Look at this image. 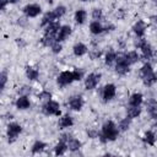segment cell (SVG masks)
I'll return each mask as SVG.
<instances>
[{
	"label": "cell",
	"instance_id": "obj_41",
	"mask_svg": "<svg viewBox=\"0 0 157 157\" xmlns=\"http://www.w3.org/2000/svg\"><path fill=\"white\" fill-rule=\"evenodd\" d=\"M7 4H10V0H0V9L4 10Z\"/></svg>",
	"mask_w": 157,
	"mask_h": 157
},
{
	"label": "cell",
	"instance_id": "obj_17",
	"mask_svg": "<svg viewBox=\"0 0 157 157\" xmlns=\"http://www.w3.org/2000/svg\"><path fill=\"white\" fill-rule=\"evenodd\" d=\"M56 15H55V12L54 11H48L47 13H44V16H43V18H42V26H47V25H49L50 22H53V21H56Z\"/></svg>",
	"mask_w": 157,
	"mask_h": 157
},
{
	"label": "cell",
	"instance_id": "obj_26",
	"mask_svg": "<svg viewBox=\"0 0 157 157\" xmlns=\"http://www.w3.org/2000/svg\"><path fill=\"white\" fill-rule=\"evenodd\" d=\"M125 56H126V59H128V61H129L130 65H131V64H135V63H137V61L140 60V55H139L137 52H135V50H131V52L126 53Z\"/></svg>",
	"mask_w": 157,
	"mask_h": 157
},
{
	"label": "cell",
	"instance_id": "obj_34",
	"mask_svg": "<svg viewBox=\"0 0 157 157\" xmlns=\"http://www.w3.org/2000/svg\"><path fill=\"white\" fill-rule=\"evenodd\" d=\"M38 98L40 99V101H50L52 99V93L50 92H48V91H42L39 94H38Z\"/></svg>",
	"mask_w": 157,
	"mask_h": 157
},
{
	"label": "cell",
	"instance_id": "obj_38",
	"mask_svg": "<svg viewBox=\"0 0 157 157\" xmlns=\"http://www.w3.org/2000/svg\"><path fill=\"white\" fill-rule=\"evenodd\" d=\"M6 81H7V74H6V71H2V72H1V75H0V82H1L0 87H1V90H4V88H5Z\"/></svg>",
	"mask_w": 157,
	"mask_h": 157
},
{
	"label": "cell",
	"instance_id": "obj_3",
	"mask_svg": "<svg viewBox=\"0 0 157 157\" xmlns=\"http://www.w3.org/2000/svg\"><path fill=\"white\" fill-rule=\"evenodd\" d=\"M115 61H117L115 71H117L119 75H125V74L129 72V66H130V64H129V61H128L125 54H118Z\"/></svg>",
	"mask_w": 157,
	"mask_h": 157
},
{
	"label": "cell",
	"instance_id": "obj_2",
	"mask_svg": "<svg viewBox=\"0 0 157 157\" xmlns=\"http://www.w3.org/2000/svg\"><path fill=\"white\" fill-rule=\"evenodd\" d=\"M140 74H141L142 81H144V83H145L146 86H152L155 82H157L156 74L153 72V69H152V66H151L150 63H145V64L141 66Z\"/></svg>",
	"mask_w": 157,
	"mask_h": 157
},
{
	"label": "cell",
	"instance_id": "obj_27",
	"mask_svg": "<svg viewBox=\"0 0 157 157\" xmlns=\"http://www.w3.org/2000/svg\"><path fill=\"white\" fill-rule=\"evenodd\" d=\"M40 42H42V44H43L44 47H52V45L56 42V39H55V37H54V36L44 34V37L40 39Z\"/></svg>",
	"mask_w": 157,
	"mask_h": 157
},
{
	"label": "cell",
	"instance_id": "obj_23",
	"mask_svg": "<svg viewBox=\"0 0 157 157\" xmlns=\"http://www.w3.org/2000/svg\"><path fill=\"white\" fill-rule=\"evenodd\" d=\"M67 148L70 150V151H72V152H75V151H78L80 148H81V141H78L77 139H74V137H71L67 142Z\"/></svg>",
	"mask_w": 157,
	"mask_h": 157
},
{
	"label": "cell",
	"instance_id": "obj_4",
	"mask_svg": "<svg viewBox=\"0 0 157 157\" xmlns=\"http://www.w3.org/2000/svg\"><path fill=\"white\" fill-rule=\"evenodd\" d=\"M42 110H43V113H44L45 115H56V117H59V115L61 114L59 103L55 102V101H52V99H50V101H47V102L43 104Z\"/></svg>",
	"mask_w": 157,
	"mask_h": 157
},
{
	"label": "cell",
	"instance_id": "obj_33",
	"mask_svg": "<svg viewBox=\"0 0 157 157\" xmlns=\"http://www.w3.org/2000/svg\"><path fill=\"white\" fill-rule=\"evenodd\" d=\"M53 11L55 12L56 17H58V18H60V17H63V16L65 15V12H66V7H65V6H63V5H59V6H56Z\"/></svg>",
	"mask_w": 157,
	"mask_h": 157
},
{
	"label": "cell",
	"instance_id": "obj_16",
	"mask_svg": "<svg viewBox=\"0 0 157 157\" xmlns=\"http://www.w3.org/2000/svg\"><path fill=\"white\" fill-rule=\"evenodd\" d=\"M15 104H16V108H17V109H21V110H25V109L29 108V105H31L29 99L27 98V96H20V97L16 99Z\"/></svg>",
	"mask_w": 157,
	"mask_h": 157
},
{
	"label": "cell",
	"instance_id": "obj_44",
	"mask_svg": "<svg viewBox=\"0 0 157 157\" xmlns=\"http://www.w3.org/2000/svg\"><path fill=\"white\" fill-rule=\"evenodd\" d=\"M153 2H155V4H156V5H157V0H153Z\"/></svg>",
	"mask_w": 157,
	"mask_h": 157
},
{
	"label": "cell",
	"instance_id": "obj_46",
	"mask_svg": "<svg viewBox=\"0 0 157 157\" xmlns=\"http://www.w3.org/2000/svg\"><path fill=\"white\" fill-rule=\"evenodd\" d=\"M156 77H157V72H156Z\"/></svg>",
	"mask_w": 157,
	"mask_h": 157
},
{
	"label": "cell",
	"instance_id": "obj_14",
	"mask_svg": "<svg viewBox=\"0 0 157 157\" xmlns=\"http://www.w3.org/2000/svg\"><path fill=\"white\" fill-rule=\"evenodd\" d=\"M145 29H146V23H145L142 20H139V21L134 25V27H132L134 33H135L139 38H142V37H144V34H145Z\"/></svg>",
	"mask_w": 157,
	"mask_h": 157
},
{
	"label": "cell",
	"instance_id": "obj_35",
	"mask_svg": "<svg viewBox=\"0 0 157 157\" xmlns=\"http://www.w3.org/2000/svg\"><path fill=\"white\" fill-rule=\"evenodd\" d=\"M102 16H103V12H102V10H101V9H93V10H92V17H93V20H94V21L101 20V18H102Z\"/></svg>",
	"mask_w": 157,
	"mask_h": 157
},
{
	"label": "cell",
	"instance_id": "obj_1",
	"mask_svg": "<svg viewBox=\"0 0 157 157\" xmlns=\"http://www.w3.org/2000/svg\"><path fill=\"white\" fill-rule=\"evenodd\" d=\"M118 135H119V130L117 129V125L112 120H108L103 124L102 134L98 137L102 142H107V141H114L118 137Z\"/></svg>",
	"mask_w": 157,
	"mask_h": 157
},
{
	"label": "cell",
	"instance_id": "obj_8",
	"mask_svg": "<svg viewBox=\"0 0 157 157\" xmlns=\"http://www.w3.org/2000/svg\"><path fill=\"white\" fill-rule=\"evenodd\" d=\"M58 85L60 87H64V86H67L70 85L72 81H75L74 78V75H72V71H63L59 76H58Z\"/></svg>",
	"mask_w": 157,
	"mask_h": 157
},
{
	"label": "cell",
	"instance_id": "obj_9",
	"mask_svg": "<svg viewBox=\"0 0 157 157\" xmlns=\"http://www.w3.org/2000/svg\"><path fill=\"white\" fill-rule=\"evenodd\" d=\"M115 92H117L115 86L113 83H107L103 87V90H102V98H103V101L104 102H108V101L113 99L114 96H115Z\"/></svg>",
	"mask_w": 157,
	"mask_h": 157
},
{
	"label": "cell",
	"instance_id": "obj_40",
	"mask_svg": "<svg viewBox=\"0 0 157 157\" xmlns=\"http://www.w3.org/2000/svg\"><path fill=\"white\" fill-rule=\"evenodd\" d=\"M87 134H88V136H90L91 139H96V137H98V134H97V131L90 130V131H87Z\"/></svg>",
	"mask_w": 157,
	"mask_h": 157
},
{
	"label": "cell",
	"instance_id": "obj_30",
	"mask_svg": "<svg viewBox=\"0 0 157 157\" xmlns=\"http://www.w3.org/2000/svg\"><path fill=\"white\" fill-rule=\"evenodd\" d=\"M45 147H47L45 142H43V141H36V142L33 144V146H32V153H39V152H42Z\"/></svg>",
	"mask_w": 157,
	"mask_h": 157
},
{
	"label": "cell",
	"instance_id": "obj_13",
	"mask_svg": "<svg viewBox=\"0 0 157 157\" xmlns=\"http://www.w3.org/2000/svg\"><path fill=\"white\" fill-rule=\"evenodd\" d=\"M146 107H147V112L151 115L152 119H157V102L153 98H150L146 101Z\"/></svg>",
	"mask_w": 157,
	"mask_h": 157
},
{
	"label": "cell",
	"instance_id": "obj_22",
	"mask_svg": "<svg viewBox=\"0 0 157 157\" xmlns=\"http://www.w3.org/2000/svg\"><path fill=\"white\" fill-rule=\"evenodd\" d=\"M26 76H27L28 80L34 81V80L38 78L39 72H38L37 69H34V67H32V66H27V67H26Z\"/></svg>",
	"mask_w": 157,
	"mask_h": 157
},
{
	"label": "cell",
	"instance_id": "obj_24",
	"mask_svg": "<svg viewBox=\"0 0 157 157\" xmlns=\"http://www.w3.org/2000/svg\"><path fill=\"white\" fill-rule=\"evenodd\" d=\"M66 150H67V144L64 142V141H60L59 144L55 145V147H54V153H55L56 156H61V155H64V153L66 152Z\"/></svg>",
	"mask_w": 157,
	"mask_h": 157
},
{
	"label": "cell",
	"instance_id": "obj_15",
	"mask_svg": "<svg viewBox=\"0 0 157 157\" xmlns=\"http://www.w3.org/2000/svg\"><path fill=\"white\" fill-rule=\"evenodd\" d=\"M60 23L58 22V21H53V22H50L49 25H47L45 26V29H44V32H45V34H50V36H55L58 32H59V29H60Z\"/></svg>",
	"mask_w": 157,
	"mask_h": 157
},
{
	"label": "cell",
	"instance_id": "obj_28",
	"mask_svg": "<svg viewBox=\"0 0 157 157\" xmlns=\"http://www.w3.org/2000/svg\"><path fill=\"white\" fill-rule=\"evenodd\" d=\"M144 141H145L147 145L152 146V145H155V142H156V135H155L152 131H146V132L144 134Z\"/></svg>",
	"mask_w": 157,
	"mask_h": 157
},
{
	"label": "cell",
	"instance_id": "obj_32",
	"mask_svg": "<svg viewBox=\"0 0 157 157\" xmlns=\"http://www.w3.org/2000/svg\"><path fill=\"white\" fill-rule=\"evenodd\" d=\"M130 123H131V118H129V117L121 119L120 123H119V129H120L121 131H126V130L129 129V126H130Z\"/></svg>",
	"mask_w": 157,
	"mask_h": 157
},
{
	"label": "cell",
	"instance_id": "obj_6",
	"mask_svg": "<svg viewBox=\"0 0 157 157\" xmlns=\"http://www.w3.org/2000/svg\"><path fill=\"white\" fill-rule=\"evenodd\" d=\"M136 45L141 49L142 55H144L145 59H151L153 56V49H152V47H151V44L148 42H146L142 38H140V40L136 43Z\"/></svg>",
	"mask_w": 157,
	"mask_h": 157
},
{
	"label": "cell",
	"instance_id": "obj_19",
	"mask_svg": "<svg viewBox=\"0 0 157 157\" xmlns=\"http://www.w3.org/2000/svg\"><path fill=\"white\" fill-rule=\"evenodd\" d=\"M72 124H74V120H72V118H71L69 114L63 115V117L60 118V120H59V126L63 128V129H65V128H70Z\"/></svg>",
	"mask_w": 157,
	"mask_h": 157
},
{
	"label": "cell",
	"instance_id": "obj_43",
	"mask_svg": "<svg viewBox=\"0 0 157 157\" xmlns=\"http://www.w3.org/2000/svg\"><path fill=\"white\" fill-rule=\"evenodd\" d=\"M18 0H10V4H16Z\"/></svg>",
	"mask_w": 157,
	"mask_h": 157
},
{
	"label": "cell",
	"instance_id": "obj_36",
	"mask_svg": "<svg viewBox=\"0 0 157 157\" xmlns=\"http://www.w3.org/2000/svg\"><path fill=\"white\" fill-rule=\"evenodd\" d=\"M31 87L29 86H22L20 90H18V93H20V96H28L29 93H31Z\"/></svg>",
	"mask_w": 157,
	"mask_h": 157
},
{
	"label": "cell",
	"instance_id": "obj_31",
	"mask_svg": "<svg viewBox=\"0 0 157 157\" xmlns=\"http://www.w3.org/2000/svg\"><path fill=\"white\" fill-rule=\"evenodd\" d=\"M115 59H117V53L113 52V50H109L104 56V61H105L107 65H112L115 61Z\"/></svg>",
	"mask_w": 157,
	"mask_h": 157
},
{
	"label": "cell",
	"instance_id": "obj_10",
	"mask_svg": "<svg viewBox=\"0 0 157 157\" xmlns=\"http://www.w3.org/2000/svg\"><path fill=\"white\" fill-rule=\"evenodd\" d=\"M23 12L27 17H36L42 12V9L37 4H28L23 7Z\"/></svg>",
	"mask_w": 157,
	"mask_h": 157
},
{
	"label": "cell",
	"instance_id": "obj_42",
	"mask_svg": "<svg viewBox=\"0 0 157 157\" xmlns=\"http://www.w3.org/2000/svg\"><path fill=\"white\" fill-rule=\"evenodd\" d=\"M152 21H153V22H155V23L157 25V15H155V16H152Z\"/></svg>",
	"mask_w": 157,
	"mask_h": 157
},
{
	"label": "cell",
	"instance_id": "obj_18",
	"mask_svg": "<svg viewBox=\"0 0 157 157\" xmlns=\"http://www.w3.org/2000/svg\"><path fill=\"white\" fill-rule=\"evenodd\" d=\"M72 50H74V54L76 56H82V55H85L87 53V47L83 43H76L74 45Z\"/></svg>",
	"mask_w": 157,
	"mask_h": 157
},
{
	"label": "cell",
	"instance_id": "obj_12",
	"mask_svg": "<svg viewBox=\"0 0 157 157\" xmlns=\"http://www.w3.org/2000/svg\"><path fill=\"white\" fill-rule=\"evenodd\" d=\"M69 105L71 109L74 110H81L82 105H83V99L81 96H72L69 99Z\"/></svg>",
	"mask_w": 157,
	"mask_h": 157
},
{
	"label": "cell",
	"instance_id": "obj_7",
	"mask_svg": "<svg viewBox=\"0 0 157 157\" xmlns=\"http://www.w3.org/2000/svg\"><path fill=\"white\" fill-rule=\"evenodd\" d=\"M99 80H101V74H96V72L88 74L87 77L85 78V87H86V90H93L98 85Z\"/></svg>",
	"mask_w": 157,
	"mask_h": 157
},
{
	"label": "cell",
	"instance_id": "obj_21",
	"mask_svg": "<svg viewBox=\"0 0 157 157\" xmlns=\"http://www.w3.org/2000/svg\"><path fill=\"white\" fill-rule=\"evenodd\" d=\"M126 113H128V117L129 118H137L140 114H141V108L140 105H130L128 109H126Z\"/></svg>",
	"mask_w": 157,
	"mask_h": 157
},
{
	"label": "cell",
	"instance_id": "obj_29",
	"mask_svg": "<svg viewBox=\"0 0 157 157\" xmlns=\"http://www.w3.org/2000/svg\"><path fill=\"white\" fill-rule=\"evenodd\" d=\"M86 16H87V13H86L85 10H77L75 12V21H76V23L82 25L85 22V20H86Z\"/></svg>",
	"mask_w": 157,
	"mask_h": 157
},
{
	"label": "cell",
	"instance_id": "obj_39",
	"mask_svg": "<svg viewBox=\"0 0 157 157\" xmlns=\"http://www.w3.org/2000/svg\"><path fill=\"white\" fill-rule=\"evenodd\" d=\"M50 48H52V52H53L54 54L60 53V52H61V49H63V47H61V44H60L59 42H55V43H54V44H53Z\"/></svg>",
	"mask_w": 157,
	"mask_h": 157
},
{
	"label": "cell",
	"instance_id": "obj_20",
	"mask_svg": "<svg viewBox=\"0 0 157 157\" xmlns=\"http://www.w3.org/2000/svg\"><path fill=\"white\" fill-rule=\"evenodd\" d=\"M90 31L92 34H101L104 31V27L98 22V21H93L90 25Z\"/></svg>",
	"mask_w": 157,
	"mask_h": 157
},
{
	"label": "cell",
	"instance_id": "obj_45",
	"mask_svg": "<svg viewBox=\"0 0 157 157\" xmlns=\"http://www.w3.org/2000/svg\"><path fill=\"white\" fill-rule=\"evenodd\" d=\"M80 1H88V0H80Z\"/></svg>",
	"mask_w": 157,
	"mask_h": 157
},
{
	"label": "cell",
	"instance_id": "obj_25",
	"mask_svg": "<svg viewBox=\"0 0 157 157\" xmlns=\"http://www.w3.org/2000/svg\"><path fill=\"white\" fill-rule=\"evenodd\" d=\"M144 101V97L141 93H134L130 96V99H129V104L130 105H140Z\"/></svg>",
	"mask_w": 157,
	"mask_h": 157
},
{
	"label": "cell",
	"instance_id": "obj_5",
	"mask_svg": "<svg viewBox=\"0 0 157 157\" xmlns=\"http://www.w3.org/2000/svg\"><path fill=\"white\" fill-rule=\"evenodd\" d=\"M22 131V128L20 124L17 123H10L7 125V130H6V134H7V137H9V142H12L16 140V137L21 134Z\"/></svg>",
	"mask_w": 157,
	"mask_h": 157
},
{
	"label": "cell",
	"instance_id": "obj_37",
	"mask_svg": "<svg viewBox=\"0 0 157 157\" xmlns=\"http://www.w3.org/2000/svg\"><path fill=\"white\" fill-rule=\"evenodd\" d=\"M72 75H74L75 81H80V80L82 78V76H83V71L80 70V69H76V70L72 71Z\"/></svg>",
	"mask_w": 157,
	"mask_h": 157
},
{
	"label": "cell",
	"instance_id": "obj_11",
	"mask_svg": "<svg viewBox=\"0 0 157 157\" xmlns=\"http://www.w3.org/2000/svg\"><path fill=\"white\" fill-rule=\"evenodd\" d=\"M70 34H71V27H70V26H67V25H65V26H61V27H60L59 32L56 33L55 39H56V42H59V43H60V42L65 40Z\"/></svg>",
	"mask_w": 157,
	"mask_h": 157
}]
</instances>
